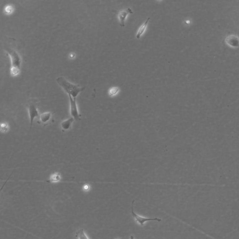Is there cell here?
<instances>
[{
	"label": "cell",
	"instance_id": "obj_6",
	"mask_svg": "<svg viewBox=\"0 0 239 239\" xmlns=\"http://www.w3.org/2000/svg\"><path fill=\"white\" fill-rule=\"evenodd\" d=\"M39 122L41 124L47 125L51 121L52 114L51 112H46L40 114L39 116Z\"/></svg>",
	"mask_w": 239,
	"mask_h": 239
},
{
	"label": "cell",
	"instance_id": "obj_5",
	"mask_svg": "<svg viewBox=\"0 0 239 239\" xmlns=\"http://www.w3.org/2000/svg\"><path fill=\"white\" fill-rule=\"evenodd\" d=\"M133 203L132 206L131 207L132 215L134 218L135 221L138 222L141 226H144V224L146 222L150 221V220H155V221H158V222H160V221H161V219L157 218H146L143 217L138 215L137 214H135L134 212Z\"/></svg>",
	"mask_w": 239,
	"mask_h": 239
},
{
	"label": "cell",
	"instance_id": "obj_10",
	"mask_svg": "<svg viewBox=\"0 0 239 239\" xmlns=\"http://www.w3.org/2000/svg\"><path fill=\"white\" fill-rule=\"evenodd\" d=\"M76 237L78 239H89L83 229H81L76 232Z\"/></svg>",
	"mask_w": 239,
	"mask_h": 239
},
{
	"label": "cell",
	"instance_id": "obj_1",
	"mask_svg": "<svg viewBox=\"0 0 239 239\" xmlns=\"http://www.w3.org/2000/svg\"><path fill=\"white\" fill-rule=\"evenodd\" d=\"M4 50L10 55L11 62V74L13 76H16L19 74L22 64V59L18 51L15 47L11 45H6L4 47Z\"/></svg>",
	"mask_w": 239,
	"mask_h": 239
},
{
	"label": "cell",
	"instance_id": "obj_2",
	"mask_svg": "<svg viewBox=\"0 0 239 239\" xmlns=\"http://www.w3.org/2000/svg\"><path fill=\"white\" fill-rule=\"evenodd\" d=\"M58 84L68 94L73 98H76L79 93L86 89V87H81L78 85L71 83L63 77H58L56 79Z\"/></svg>",
	"mask_w": 239,
	"mask_h": 239
},
{
	"label": "cell",
	"instance_id": "obj_12",
	"mask_svg": "<svg viewBox=\"0 0 239 239\" xmlns=\"http://www.w3.org/2000/svg\"><path fill=\"white\" fill-rule=\"evenodd\" d=\"M119 91V88L117 87H113L109 91V95L110 96H113L116 95Z\"/></svg>",
	"mask_w": 239,
	"mask_h": 239
},
{
	"label": "cell",
	"instance_id": "obj_15",
	"mask_svg": "<svg viewBox=\"0 0 239 239\" xmlns=\"http://www.w3.org/2000/svg\"><path fill=\"white\" fill-rule=\"evenodd\" d=\"M130 239H134V237L133 235H131V237H130Z\"/></svg>",
	"mask_w": 239,
	"mask_h": 239
},
{
	"label": "cell",
	"instance_id": "obj_14",
	"mask_svg": "<svg viewBox=\"0 0 239 239\" xmlns=\"http://www.w3.org/2000/svg\"><path fill=\"white\" fill-rule=\"evenodd\" d=\"M6 11L8 12H10L11 11V7H7V8H6Z\"/></svg>",
	"mask_w": 239,
	"mask_h": 239
},
{
	"label": "cell",
	"instance_id": "obj_7",
	"mask_svg": "<svg viewBox=\"0 0 239 239\" xmlns=\"http://www.w3.org/2000/svg\"><path fill=\"white\" fill-rule=\"evenodd\" d=\"M74 119L72 117L64 121L61 123L60 127L63 131H66L71 129L72 124L74 121Z\"/></svg>",
	"mask_w": 239,
	"mask_h": 239
},
{
	"label": "cell",
	"instance_id": "obj_13",
	"mask_svg": "<svg viewBox=\"0 0 239 239\" xmlns=\"http://www.w3.org/2000/svg\"><path fill=\"white\" fill-rule=\"evenodd\" d=\"M84 190H85V191H87V190H89V186L88 185H85L83 187Z\"/></svg>",
	"mask_w": 239,
	"mask_h": 239
},
{
	"label": "cell",
	"instance_id": "obj_4",
	"mask_svg": "<svg viewBox=\"0 0 239 239\" xmlns=\"http://www.w3.org/2000/svg\"><path fill=\"white\" fill-rule=\"evenodd\" d=\"M70 100V111L71 117L74 119L75 120L77 121L81 120V115L79 113L77 106L76 99L73 98L71 96H69Z\"/></svg>",
	"mask_w": 239,
	"mask_h": 239
},
{
	"label": "cell",
	"instance_id": "obj_9",
	"mask_svg": "<svg viewBox=\"0 0 239 239\" xmlns=\"http://www.w3.org/2000/svg\"><path fill=\"white\" fill-rule=\"evenodd\" d=\"M150 18H148L147 20L146 21L145 23H144L139 28V30H138V33H137V35H136V38H137L139 39L141 37V35L143 34L144 30H145L146 28L147 25L148 23V21H149Z\"/></svg>",
	"mask_w": 239,
	"mask_h": 239
},
{
	"label": "cell",
	"instance_id": "obj_11",
	"mask_svg": "<svg viewBox=\"0 0 239 239\" xmlns=\"http://www.w3.org/2000/svg\"><path fill=\"white\" fill-rule=\"evenodd\" d=\"M60 179V175L57 174V173H55V174H53L52 175L51 178V182H57L59 181Z\"/></svg>",
	"mask_w": 239,
	"mask_h": 239
},
{
	"label": "cell",
	"instance_id": "obj_3",
	"mask_svg": "<svg viewBox=\"0 0 239 239\" xmlns=\"http://www.w3.org/2000/svg\"><path fill=\"white\" fill-rule=\"evenodd\" d=\"M27 107L28 110L29 120H30V129H31L34 119L36 117H39L40 115L38 110V103L35 100H30L28 102Z\"/></svg>",
	"mask_w": 239,
	"mask_h": 239
},
{
	"label": "cell",
	"instance_id": "obj_8",
	"mask_svg": "<svg viewBox=\"0 0 239 239\" xmlns=\"http://www.w3.org/2000/svg\"><path fill=\"white\" fill-rule=\"evenodd\" d=\"M129 13H133L132 11H131V10L130 8L127 9L126 11H122L119 13L118 16H119V20L120 21L121 26L123 27L125 26V20L126 19V17H127V15Z\"/></svg>",
	"mask_w": 239,
	"mask_h": 239
}]
</instances>
